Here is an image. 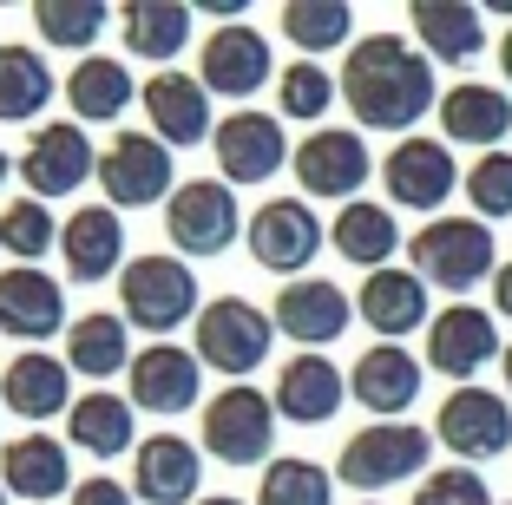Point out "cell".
<instances>
[{"label": "cell", "mask_w": 512, "mask_h": 505, "mask_svg": "<svg viewBox=\"0 0 512 505\" xmlns=\"http://www.w3.org/2000/svg\"><path fill=\"white\" fill-rule=\"evenodd\" d=\"M342 105L355 112L362 132H401L414 138V125L427 112H440L434 60L401 33H368L348 46L342 60Z\"/></svg>", "instance_id": "obj_1"}, {"label": "cell", "mask_w": 512, "mask_h": 505, "mask_svg": "<svg viewBox=\"0 0 512 505\" xmlns=\"http://www.w3.org/2000/svg\"><path fill=\"white\" fill-rule=\"evenodd\" d=\"M407 256H414V276L427 289H447V296H467V289L499 276L493 223H480V217H427L407 237Z\"/></svg>", "instance_id": "obj_2"}, {"label": "cell", "mask_w": 512, "mask_h": 505, "mask_svg": "<svg viewBox=\"0 0 512 505\" xmlns=\"http://www.w3.org/2000/svg\"><path fill=\"white\" fill-rule=\"evenodd\" d=\"M119 315L145 328L151 342H171V328L197 322L204 296H197V269L184 256H132L119 269Z\"/></svg>", "instance_id": "obj_3"}, {"label": "cell", "mask_w": 512, "mask_h": 505, "mask_svg": "<svg viewBox=\"0 0 512 505\" xmlns=\"http://www.w3.org/2000/svg\"><path fill=\"white\" fill-rule=\"evenodd\" d=\"M427 460H434V433L414 427V420H375V427L348 433L342 440V460H335V479L355 492H388L421 479Z\"/></svg>", "instance_id": "obj_4"}, {"label": "cell", "mask_w": 512, "mask_h": 505, "mask_svg": "<svg viewBox=\"0 0 512 505\" xmlns=\"http://www.w3.org/2000/svg\"><path fill=\"white\" fill-rule=\"evenodd\" d=\"M197 446L224 466H270L276 401L250 381H230L217 401H204V433H197Z\"/></svg>", "instance_id": "obj_5"}, {"label": "cell", "mask_w": 512, "mask_h": 505, "mask_svg": "<svg viewBox=\"0 0 512 505\" xmlns=\"http://www.w3.org/2000/svg\"><path fill=\"white\" fill-rule=\"evenodd\" d=\"M270 342H276V322H270V309H256L250 296H217L197 315V361L230 374V381L263 368V361H270Z\"/></svg>", "instance_id": "obj_6"}, {"label": "cell", "mask_w": 512, "mask_h": 505, "mask_svg": "<svg viewBox=\"0 0 512 505\" xmlns=\"http://www.w3.org/2000/svg\"><path fill=\"white\" fill-rule=\"evenodd\" d=\"M250 223L237 210V191L224 178H184L165 204V243L178 256H224Z\"/></svg>", "instance_id": "obj_7"}, {"label": "cell", "mask_w": 512, "mask_h": 505, "mask_svg": "<svg viewBox=\"0 0 512 505\" xmlns=\"http://www.w3.org/2000/svg\"><path fill=\"white\" fill-rule=\"evenodd\" d=\"M171 171H178V151L165 145V138L151 132H119L106 151H99V191H106V204L119 210H138V204H165L178 184H171Z\"/></svg>", "instance_id": "obj_8"}, {"label": "cell", "mask_w": 512, "mask_h": 505, "mask_svg": "<svg viewBox=\"0 0 512 505\" xmlns=\"http://www.w3.org/2000/svg\"><path fill=\"white\" fill-rule=\"evenodd\" d=\"M243 243H250L256 269H270V276H289V283H302V269L322 256V243H329V230H322V217L302 197H270V204H256L250 230H243Z\"/></svg>", "instance_id": "obj_9"}, {"label": "cell", "mask_w": 512, "mask_h": 505, "mask_svg": "<svg viewBox=\"0 0 512 505\" xmlns=\"http://www.w3.org/2000/svg\"><path fill=\"white\" fill-rule=\"evenodd\" d=\"M211 151H217V178H224L230 191H237V184H270L283 164H296V145H289L283 119H276V112H256V105L224 112Z\"/></svg>", "instance_id": "obj_10"}, {"label": "cell", "mask_w": 512, "mask_h": 505, "mask_svg": "<svg viewBox=\"0 0 512 505\" xmlns=\"http://www.w3.org/2000/svg\"><path fill=\"white\" fill-rule=\"evenodd\" d=\"M434 440L447 446L453 460H499V453H512V401L506 394H493V387H453L447 401H440L434 414Z\"/></svg>", "instance_id": "obj_11"}, {"label": "cell", "mask_w": 512, "mask_h": 505, "mask_svg": "<svg viewBox=\"0 0 512 505\" xmlns=\"http://www.w3.org/2000/svg\"><path fill=\"white\" fill-rule=\"evenodd\" d=\"M92 178H99V151H92V138H86L79 119L40 125V132L27 138V151H20V184H27V197H40V204L73 197L79 184H92Z\"/></svg>", "instance_id": "obj_12"}, {"label": "cell", "mask_w": 512, "mask_h": 505, "mask_svg": "<svg viewBox=\"0 0 512 505\" xmlns=\"http://www.w3.org/2000/svg\"><path fill=\"white\" fill-rule=\"evenodd\" d=\"M375 171L368 158V138L355 125H316V132L296 145V184L302 197H329V204H355Z\"/></svg>", "instance_id": "obj_13"}, {"label": "cell", "mask_w": 512, "mask_h": 505, "mask_svg": "<svg viewBox=\"0 0 512 505\" xmlns=\"http://www.w3.org/2000/svg\"><path fill=\"white\" fill-rule=\"evenodd\" d=\"M270 322H276V335H289V342L302 348V355H322L329 342L348 335V322H355V296L335 289L329 276H302V283L276 289Z\"/></svg>", "instance_id": "obj_14"}, {"label": "cell", "mask_w": 512, "mask_h": 505, "mask_svg": "<svg viewBox=\"0 0 512 505\" xmlns=\"http://www.w3.org/2000/svg\"><path fill=\"white\" fill-rule=\"evenodd\" d=\"M506 348H499V322L493 309H473V302H453V309H440L434 322H427V368L447 374L453 387H473V374L486 368V361H499Z\"/></svg>", "instance_id": "obj_15"}, {"label": "cell", "mask_w": 512, "mask_h": 505, "mask_svg": "<svg viewBox=\"0 0 512 505\" xmlns=\"http://www.w3.org/2000/svg\"><path fill=\"white\" fill-rule=\"evenodd\" d=\"M125 394H132L138 414H191L197 394H204V361H197V348L151 342L125 368Z\"/></svg>", "instance_id": "obj_16"}, {"label": "cell", "mask_w": 512, "mask_h": 505, "mask_svg": "<svg viewBox=\"0 0 512 505\" xmlns=\"http://www.w3.org/2000/svg\"><path fill=\"white\" fill-rule=\"evenodd\" d=\"M453 184H467V178H460V164H453V151L440 145V138L414 132L381 158V191H388V204H407V210H427V217H434L453 197Z\"/></svg>", "instance_id": "obj_17"}, {"label": "cell", "mask_w": 512, "mask_h": 505, "mask_svg": "<svg viewBox=\"0 0 512 505\" xmlns=\"http://www.w3.org/2000/svg\"><path fill=\"white\" fill-rule=\"evenodd\" d=\"M197 79H204V92H217V99H256V92L276 79V53L270 40L256 27H217L211 40L197 46Z\"/></svg>", "instance_id": "obj_18"}, {"label": "cell", "mask_w": 512, "mask_h": 505, "mask_svg": "<svg viewBox=\"0 0 512 505\" xmlns=\"http://www.w3.org/2000/svg\"><path fill=\"white\" fill-rule=\"evenodd\" d=\"M204 486V446H191L184 433H145L132 453V499L138 505H197Z\"/></svg>", "instance_id": "obj_19"}, {"label": "cell", "mask_w": 512, "mask_h": 505, "mask_svg": "<svg viewBox=\"0 0 512 505\" xmlns=\"http://www.w3.org/2000/svg\"><path fill=\"white\" fill-rule=\"evenodd\" d=\"M138 105H145V119H151V138H165L171 151H191V145H204V138H217L204 79L178 73V66L151 73L145 86H138Z\"/></svg>", "instance_id": "obj_20"}, {"label": "cell", "mask_w": 512, "mask_h": 505, "mask_svg": "<svg viewBox=\"0 0 512 505\" xmlns=\"http://www.w3.org/2000/svg\"><path fill=\"white\" fill-rule=\"evenodd\" d=\"M421 381H427V361L407 355L401 342H375L368 355H355V368H348L355 407H368V414H381V420H401L407 407L421 401Z\"/></svg>", "instance_id": "obj_21"}, {"label": "cell", "mask_w": 512, "mask_h": 505, "mask_svg": "<svg viewBox=\"0 0 512 505\" xmlns=\"http://www.w3.org/2000/svg\"><path fill=\"white\" fill-rule=\"evenodd\" d=\"M73 368H66V355H46V348H27V355H14L7 368H0V407L20 420H60L73 414Z\"/></svg>", "instance_id": "obj_22"}, {"label": "cell", "mask_w": 512, "mask_h": 505, "mask_svg": "<svg viewBox=\"0 0 512 505\" xmlns=\"http://www.w3.org/2000/svg\"><path fill=\"white\" fill-rule=\"evenodd\" d=\"M355 315L375 328L381 342H407L414 328L434 322V302H427V283L414 276V269L388 263V269H375V276H362V289H355Z\"/></svg>", "instance_id": "obj_23"}, {"label": "cell", "mask_w": 512, "mask_h": 505, "mask_svg": "<svg viewBox=\"0 0 512 505\" xmlns=\"http://www.w3.org/2000/svg\"><path fill=\"white\" fill-rule=\"evenodd\" d=\"M60 250H66V283H106L132 263L125 256V217L112 204H79L60 230Z\"/></svg>", "instance_id": "obj_24"}, {"label": "cell", "mask_w": 512, "mask_h": 505, "mask_svg": "<svg viewBox=\"0 0 512 505\" xmlns=\"http://www.w3.org/2000/svg\"><path fill=\"white\" fill-rule=\"evenodd\" d=\"M66 328V289L46 269H0V335L7 342H46Z\"/></svg>", "instance_id": "obj_25"}, {"label": "cell", "mask_w": 512, "mask_h": 505, "mask_svg": "<svg viewBox=\"0 0 512 505\" xmlns=\"http://www.w3.org/2000/svg\"><path fill=\"white\" fill-rule=\"evenodd\" d=\"M276 420H296V427H322V420L342 414L348 401V374L329 355H289L276 368Z\"/></svg>", "instance_id": "obj_26"}, {"label": "cell", "mask_w": 512, "mask_h": 505, "mask_svg": "<svg viewBox=\"0 0 512 505\" xmlns=\"http://www.w3.org/2000/svg\"><path fill=\"white\" fill-rule=\"evenodd\" d=\"M440 138H447V145H473L480 158L499 151L512 138V99L499 86H480V79L447 86L440 92Z\"/></svg>", "instance_id": "obj_27"}, {"label": "cell", "mask_w": 512, "mask_h": 505, "mask_svg": "<svg viewBox=\"0 0 512 505\" xmlns=\"http://www.w3.org/2000/svg\"><path fill=\"white\" fill-rule=\"evenodd\" d=\"M0 486H7V499H27V505H46V499H73V466H66V446L53 440V433H20V440H7V453H0Z\"/></svg>", "instance_id": "obj_28"}, {"label": "cell", "mask_w": 512, "mask_h": 505, "mask_svg": "<svg viewBox=\"0 0 512 505\" xmlns=\"http://www.w3.org/2000/svg\"><path fill=\"white\" fill-rule=\"evenodd\" d=\"M414 46L440 66H467L486 53V14L467 0H414Z\"/></svg>", "instance_id": "obj_29"}, {"label": "cell", "mask_w": 512, "mask_h": 505, "mask_svg": "<svg viewBox=\"0 0 512 505\" xmlns=\"http://www.w3.org/2000/svg\"><path fill=\"white\" fill-rule=\"evenodd\" d=\"M66 440L92 460H119V453H138V407L106 394V387H92L79 394L73 414H66Z\"/></svg>", "instance_id": "obj_30"}, {"label": "cell", "mask_w": 512, "mask_h": 505, "mask_svg": "<svg viewBox=\"0 0 512 505\" xmlns=\"http://www.w3.org/2000/svg\"><path fill=\"white\" fill-rule=\"evenodd\" d=\"M329 243H335V256H342V263H355V269H368V276H375V269H388V256L401 250V223H394L388 204L355 197V204L335 210Z\"/></svg>", "instance_id": "obj_31"}, {"label": "cell", "mask_w": 512, "mask_h": 505, "mask_svg": "<svg viewBox=\"0 0 512 505\" xmlns=\"http://www.w3.org/2000/svg\"><path fill=\"white\" fill-rule=\"evenodd\" d=\"M119 33H125V46H132L138 60H151L165 73L184 46H191V7H184V0H125Z\"/></svg>", "instance_id": "obj_32"}, {"label": "cell", "mask_w": 512, "mask_h": 505, "mask_svg": "<svg viewBox=\"0 0 512 505\" xmlns=\"http://www.w3.org/2000/svg\"><path fill=\"white\" fill-rule=\"evenodd\" d=\"M132 322L112 309H92L66 328V368L86 374V381H112L119 368H132Z\"/></svg>", "instance_id": "obj_33"}, {"label": "cell", "mask_w": 512, "mask_h": 505, "mask_svg": "<svg viewBox=\"0 0 512 505\" xmlns=\"http://www.w3.org/2000/svg\"><path fill=\"white\" fill-rule=\"evenodd\" d=\"M132 99H138V86L125 73V60H112V53H92V60H79L66 73V105H73L79 125H119V112Z\"/></svg>", "instance_id": "obj_34"}, {"label": "cell", "mask_w": 512, "mask_h": 505, "mask_svg": "<svg viewBox=\"0 0 512 505\" xmlns=\"http://www.w3.org/2000/svg\"><path fill=\"white\" fill-rule=\"evenodd\" d=\"M60 99V79L40 46H0V125H33Z\"/></svg>", "instance_id": "obj_35"}, {"label": "cell", "mask_w": 512, "mask_h": 505, "mask_svg": "<svg viewBox=\"0 0 512 505\" xmlns=\"http://www.w3.org/2000/svg\"><path fill=\"white\" fill-rule=\"evenodd\" d=\"M348 33H355V7L348 0H289L283 7V40L302 46V60L348 46Z\"/></svg>", "instance_id": "obj_36"}, {"label": "cell", "mask_w": 512, "mask_h": 505, "mask_svg": "<svg viewBox=\"0 0 512 505\" xmlns=\"http://www.w3.org/2000/svg\"><path fill=\"white\" fill-rule=\"evenodd\" d=\"M256 505H335V473L302 453H276L256 479Z\"/></svg>", "instance_id": "obj_37"}, {"label": "cell", "mask_w": 512, "mask_h": 505, "mask_svg": "<svg viewBox=\"0 0 512 505\" xmlns=\"http://www.w3.org/2000/svg\"><path fill=\"white\" fill-rule=\"evenodd\" d=\"M106 20H112L106 0H40V7H33L40 40L66 46V53H79V60H92V46H99V33H106Z\"/></svg>", "instance_id": "obj_38"}, {"label": "cell", "mask_w": 512, "mask_h": 505, "mask_svg": "<svg viewBox=\"0 0 512 505\" xmlns=\"http://www.w3.org/2000/svg\"><path fill=\"white\" fill-rule=\"evenodd\" d=\"M60 243V223L40 197H14V204H0V250L14 256L20 269H40V256Z\"/></svg>", "instance_id": "obj_39"}, {"label": "cell", "mask_w": 512, "mask_h": 505, "mask_svg": "<svg viewBox=\"0 0 512 505\" xmlns=\"http://www.w3.org/2000/svg\"><path fill=\"white\" fill-rule=\"evenodd\" d=\"M342 99V79H329V66L296 60L276 73V119H329V105Z\"/></svg>", "instance_id": "obj_40"}, {"label": "cell", "mask_w": 512, "mask_h": 505, "mask_svg": "<svg viewBox=\"0 0 512 505\" xmlns=\"http://www.w3.org/2000/svg\"><path fill=\"white\" fill-rule=\"evenodd\" d=\"M467 204H473V217H480V223L512 217V151H486V158H473Z\"/></svg>", "instance_id": "obj_41"}, {"label": "cell", "mask_w": 512, "mask_h": 505, "mask_svg": "<svg viewBox=\"0 0 512 505\" xmlns=\"http://www.w3.org/2000/svg\"><path fill=\"white\" fill-rule=\"evenodd\" d=\"M414 505H499L480 466H440L414 486Z\"/></svg>", "instance_id": "obj_42"}, {"label": "cell", "mask_w": 512, "mask_h": 505, "mask_svg": "<svg viewBox=\"0 0 512 505\" xmlns=\"http://www.w3.org/2000/svg\"><path fill=\"white\" fill-rule=\"evenodd\" d=\"M66 505H138V499H132V486H119L112 473H92V479H79V486H73V499H66Z\"/></svg>", "instance_id": "obj_43"}, {"label": "cell", "mask_w": 512, "mask_h": 505, "mask_svg": "<svg viewBox=\"0 0 512 505\" xmlns=\"http://www.w3.org/2000/svg\"><path fill=\"white\" fill-rule=\"evenodd\" d=\"M493 309H499V315L512 322V256L499 263V276H493Z\"/></svg>", "instance_id": "obj_44"}, {"label": "cell", "mask_w": 512, "mask_h": 505, "mask_svg": "<svg viewBox=\"0 0 512 505\" xmlns=\"http://www.w3.org/2000/svg\"><path fill=\"white\" fill-rule=\"evenodd\" d=\"M499 73L512 79V27H506V40H499Z\"/></svg>", "instance_id": "obj_45"}, {"label": "cell", "mask_w": 512, "mask_h": 505, "mask_svg": "<svg viewBox=\"0 0 512 505\" xmlns=\"http://www.w3.org/2000/svg\"><path fill=\"white\" fill-rule=\"evenodd\" d=\"M499 374H506V401H512V348L499 355Z\"/></svg>", "instance_id": "obj_46"}, {"label": "cell", "mask_w": 512, "mask_h": 505, "mask_svg": "<svg viewBox=\"0 0 512 505\" xmlns=\"http://www.w3.org/2000/svg\"><path fill=\"white\" fill-rule=\"evenodd\" d=\"M197 505H243V499H230V492H217V499H197Z\"/></svg>", "instance_id": "obj_47"}, {"label": "cell", "mask_w": 512, "mask_h": 505, "mask_svg": "<svg viewBox=\"0 0 512 505\" xmlns=\"http://www.w3.org/2000/svg\"><path fill=\"white\" fill-rule=\"evenodd\" d=\"M7 171H14V164H7V151H0V184H7Z\"/></svg>", "instance_id": "obj_48"}, {"label": "cell", "mask_w": 512, "mask_h": 505, "mask_svg": "<svg viewBox=\"0 0 512 505\" xmlns=\"http://www.w3.org/2000/svg\"><path fill=\"white\" fill-rule=\"evenodd\" d=\"M0 505H7V486H0Z\"/></svg>", "instance_id": "obj_49"}, {"label": "cell", "mask_w": 512, "mask_h": 505, "mask_svg": "<svg viewBox=\"0 0 512 505\" xmlns=\"http://www.w3.org/2000/svg\"><path fill=\"white\" fill-rule=\"evenodd\" d=\"M362 505H375V499H362Z\"/></svg>", "instance_id": "obj_50"}, {"label": "cell", "mask_w": 512, "mask_h": 505, "mask_svg": "<svg viewBox=\"0 0 512 505\" xmlns=\"http://www.w3.org/2000/svg\"><path fill=\"white\" fill-rule=\"evenodd\" d=\"M506 505H512V499H506Z\"/></svg>", "instance_id": "obj_51"}]
</instances>
